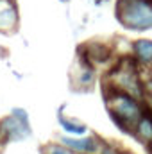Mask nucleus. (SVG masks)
<instances>
[{"label": "nucleus", "instance_id": "obj_1", "mask_svg": "<svg viewBox=\"0 0 152 154\" xmlns=\"http://www.w3.org/2000/svg\"><path fill=\"white\" fill-rule=\"evenodd\" d=\"M141 99L134 97L132 93L116 88L114 84H109L106 90V108L111 116L113 124L122 131V133H132L136 122L141 118L143 104L140 102Z\"/></svg>", "mask_w": 152, "mask_h": 154}, {"label": "nucleus", "instance_id": "obj_2", "mask_svg": "<svg viewBox=\"0 0 152 154\" xmlns=\"http://www.w3.org/2000/svg\"><path fill=\"white\" fill-rule=\"evenodd\" d=\"M114 16L127 31H152V0H116Z\"/></svg>", "mask_w": 152, "mask_h": 154}, {"label": "nucleus", "instance_id": "obj_3", "mask_svg": "<svg viewBox=\"0 0 152 154\" xmlns=\"http://www.w3.org/2000/svg\"><path fill=\"white\" fill-rule=\"evenodd\" d=\"M59 142L77 154H97L100 152L104 142L99 136H61Z\"/></svg>", "mask_w": 152, "mask_h": 154}, {"label": "nucleus", "instance_id": "obj_4", "mask_svg": "<svg viewBox=\"0 0 152 154\" xmlns=\"http://www.w3.org/2000/svg\"><path fill=\"white\" fill-rule=\"evenodd\" d=\"M0 131L5 136V140L18 142V140H23V138H27L31 134V125L22 122L20 118H16L14 115H9L0 122Z\"/></svg>", "mask_w": 152, "mask_h": 154}, {"label": "nucleus", "instance_id": "obj_5", "mask_svg": "<svg viewBox=\"0 0 152 154\" xmlns=\"http://www.w3.org/2000/svg\"><path fill=\"white\" fill-rule=\"evenodd\" d=\"M18 25V7L14 0H0V32H11Z\"/></svg>", "mask_w": 152, "mask_h": 154}, {"label": "nucleus", "instance_id": "obj_6", "mask_svg": "<svg viewBox=\"0 0 152 154\" xmlns=\"http://www.w3.org/2000/svg\"><path fill=\"white\" fill-rule=\"evenodd\" d=\"M82 48H84L88 59H90L93 65H104V63H108V61L111 59V56H113L111 47L106 45V43H100V41H90V43L84 45Z\"/></svg>", "mask_w": 152, "mask_h": 154}, {"label": "nucleus", "instance_id": "obj_7", "mask_svg": "<svg viewBox=\"0 0 152 154\" xmlns=\"http://www.w3.org/2000/svg\"><path fill=\"white\" fill-rule=\"evenodd\" d=\"M132 134L140 143H143L147 147L152 145V111L147 109L141 115V118L136 122V125L132 129Z\"/></svg>", "mask_w": 152, "mask_h": 154}, {"label": "nucleus", "instance_id": "obj_8", "mask_svg": "<svg viewBox=\"0 0 152 154\" xmlns=\"http://www.w3.org/2000/svg\"><path fill=\"white\" fill-rule=\"evenodd\" d=\"M131 50H132V57L136 59V63L143 66H152V39L140 38L132 41Z\"/></svg>", "mask_w": 152, "mask_h": 154}, {"label": "nucleus", "instance_id": "obj_9", "mask_svg": "<svg viewBox=\"0 0 152 154\" xmlns=\"http://www.w3.org/2000/svg\"><path fill=\"white\" fill-rule=\"evenodd\" d=\"M61 111H63V109H61ZM61 111H59V115H57V120H59V125L63 127L65 133H68V134H72V136H82V134H86V131H88L86 124H81V122H77V120L65 118V115H63Z\"/></svg>", "mask_w": 152, "mask_h": 154}, {"label": "nucleus", "instance_id": "obj_10", "mask_svg": "<svg viewBox=\"0 0 152 154\" xmlns=\"http://www.w3.org/2000/svg\"><path fill=\"white\" fill-rule=\"evenodd\" d=\"M45 154H77V152L68 149L66 145H48L45 149Z\"/></svg>", "mask_w": 152, "mask_h": 154}, {"label": "nucleus", "instance_id": "obj_11", "mask_svg": "<svg viewBox=\"0 0 152 154\" xmlns=\"http://www.w3.org/2000/svg\"><path fill=\"white\" fill-rule=\"evenodd\" d=\"M11 115H14L16 118H20L22 122L29 124V116H27V111H25V109H22V108H13V109H11Z\"/></svg>", "mask_w": 152, "mask_h": 154}, {"label": "nucleus", "instance_id": "obj_12", "mask_svg": "<svg viewBox=\"0 0 152 154\" xmlns=\"http://www.w3.org/2000/svg\"><path fill=\"white\" fill-rule=\"evenodd\" d=\"M100 154H120V149H116L114 145H109V143H104L100 149Z\"/></svg>", "mask_w": 152, "mask_h": 154}, {"label": "nucleus", "instance_id": "obj_13", "mask_svg": "<svg viewBox=\"0 0 152 154\" xmlns=\"http://www.w3.org/2000/svg\"><path fill=\"white\" fill-rule=\"evenodd\" d=\"M143 100H145V106H147V109L152 111V91H145V95H143Z\"/></svg>", "mask_w": 152, "mask_h": 154}, {"label": "nucleus", "instance_id": "obj_14", "mask_svg": "<svg viewBox=\"0 0 152 154\" xmlns=\"http://www.w3.org/2000/svg\"><path fill=\"white\" fill-rule=\"evenodd\" d=\"M120 154H134V152H131V151H120Z\"/></svg>", "mask_w": 152, "mask_h": 154}, {"label": "nucleus", "instance_id": "obj_15", "mask_svg": "<svg viewBox=\"0 0 152 154\" xmlns=\"http://www.w3.org/2000/svg\"><path fill=\"white\" fill-rule=\"evenodd\" d=\"M147 149H149V152H152V145H149V147H147Z\"/></svg>", "mask_w": 152, "mask_h": 154}]
</instances>
